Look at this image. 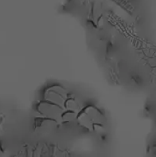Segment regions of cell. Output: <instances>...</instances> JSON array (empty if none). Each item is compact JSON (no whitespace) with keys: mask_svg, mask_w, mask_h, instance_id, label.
Here are the masks:
<instances>
[{"mask_svg":"<svg viewBox=\"0 0 156 157\" xmlns=\"http://www.w3.org/2000/svg\"><path fill=\"white\" fill-rule=\"evenodd\" d=\"M37 110L43 118L53 120L57 122H62L65 109L43 99L37 105Z\"/></svg>","mask_w":156,"mask_h":157,"instance_id":"obj_1","label":"cell"},{"mask_svg":"<svg viewBox=\"0 0 156 157\" xmlns=\"http://www.w3.org/2000/svg\"><path fill=\"white\" fill-rule=\"evenodd\" d=\"M84 110L86 111V113L87 114V116L89 117V119L91 120V121L93 122V124H101L103 125L105 122V117L104 115L95 107H87L86 109H84Z\"/></svg>","mask_w":156,"mask_h":157,"instance_id":"obj_2","label":"cell"},{"mask_svg":"<svg viewBox=\"0 0 156 157\" xmlns=\"http://www.w3.org/2000/svg\"><path fill=\"white\" fill-rule=\"evenodd\" d=\"M57 123L58 122L53 121V120H50V119L41 117L40 119H37L36 128L40 130L43 132H51L53 129L56 128Z\"/></svg>","mask_w":156,"mask_h":157,"instance_id":"obj_3","label":"cell"},{"mask_svg":"<svg viewBox=\"0 0 156 157\" xmlns=\"http://www.w3.org/2000/svg\"><path fill=\"white\" fill-rule=\"evenodd\" d=\"M64 109L65 110H69V111H73V112H75V113H80V111L83 109L82 107L80 106V104L77 102L76 99L69 97L66 101H65V104H64Z\"/></svg>","mask_w":156,"mask_h":157,"instance_id":"obj_4","label":"cell"},{"mask_svg":"<svg viewBox=\"0 0 156 157\" xmlns=\"http://www.w3.org/2000/svg\"><path fill=\"white\" fill-rule=\"evenodd\" d=\"M2 155H3V154H2V152L0 151V156H2Z\"/></svg>","mask_w":156,"mask_h":157,"instance_id":"obj_5","label":"cell"}]
</instances>
